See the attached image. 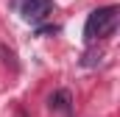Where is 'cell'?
Returning <instances> with one entry per match:
<instances>
[{
    "label": "cell",
    "instance_id": "6da1fadb",
    "mask_svg": "<svg viewBox=\"0 0 120 117\" xmlns=\"http://www.w3.org/2000/svg\"><path fill=\"white\" fill-rule=\"evenodd\" d=\"M115 20H117V8H115V6L95 8L90 17H87V25H84V39H87V42H92L95 36H106L109 31L115 28Z\"/></svg>",
    "mask_w": 120,
    "mask_h": 117
},
{
    "label": "cell",
    "instance_id": "7a4b0ae2",
    "mask_svg": "<svg viewBox=\"0 0 120 117\" xmlns=\"http://www.w3.org/2000/svg\"><path fill=\"white\" fill-rule=\"evenodd\" d=\"M50 8H53L50 0H22V3H20V14H22V20H28V22L45 20V17L50 14Z\"/></svg>",
    "mask_w": 120,
    "mask_h": 117
},
{
    "label": "cell",
    "instance_id": "3957f363",
    "mask_svg": "<svg viewBox=\"0 0 120 117\" xmlns=\"http://www.w3.org/2000/svg\"><path fill=\"white\" fill-rule=\"evenodd\" d=\"M50 103H53V109H59L61 114H70V92H56L53 98H50Z\"/></svg>",
    "mask_w": 120,
    "mask_h": 117
}]
</instances>
